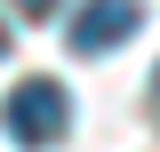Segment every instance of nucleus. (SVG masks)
<instances>
[{"label":"nucleus","instance_id":"nucleus-1","mask_svg":"<svg viewBox=\"0 0 160 152\" xmlns=\"http://www.w3.org/2000/svg\"><path fill=\"white\" fill-rule=\"evenodd\" d=\"M0 128L16 136L24 152H56L64 128H72V96H64V80H48V72L16 80V88H8V104H0Z\"/></svg>","mask_w":160,"mask_h":152},{"label":"nucleus","instance_id":"nucleus-2","mask_svg":"<svg viewBox=\"0 0 160 152\" xmlns=\"http://www.w3.org/2000/svg\"><path fill=\"white\" fill-rule=\"evenodd\" d=\"M136 24H144V0H88L72 16V48L80 56H104V48H120Z\"/></svg>","mask_w":160,"mask_h":152},{"label":"nucleus","instance_id":"nucleus-3","mask_svg":"<svg viewBox=\"0 0 160 152\" xmlns=\"http://www.w3.org/2000/svg\"><path fill=\"white\" fill-rule=\"evenodd\" d=\"M8 8H16V16H32V24H40V16H56V0H8Z\"/></svg>","mask_w":160,"mask_h":152},{"label":"nucleus","instance_id":"nucleus-4","mask_svg":"<svg viewBox=\"0 0 160 152\" xmlns=\"http://www.w3.org/2000/svg\"><path fill=\"white\" fill-rule=\"evenodd\" d=\"M0 56H8V32H0Z\"/></svg>","mask_w":160,"mask_h":152},{"label":"nucleus","instance_id":"nucleus-5","mask_svg":"<svg viewBox=\"0 0 160 152\" xmlns=\"http://www.w3.org/2000/svg\"><path fill=\"white\" fill-rule=\"evenodd\" d=\"M152 96H160V88H152Z\"/></svg>","mask_w":160,"mask_h":152}]
</instances>
